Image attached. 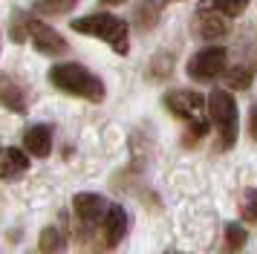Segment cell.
<instances>
[{"label": "cell", "mask_w": 257, "mask_h": 254, "mask_svg": "<svg viewBox=\"0 0 257 254\" xmlns=\"http://www.w3.org/2000/svg\"><path fill=\"white\" fill-rule=\"evenodd\" d=\"M38 245H41V254H64V248H67V237H64V231L61 228L49 225V228L41 231Z\"/></svg>", "instance_id": "obj_14"}, {"label": "cell", "mask_w": 257, "mask_h": 254, "mask_svg": "<svg viewBox=\"0 0 257 254\" xmlns=\"http://www.w3.org/2000/svg\"><path fill=\"white\" fill-rule=\"evenodd\" d=\"M225 69H228V52H225V46L211 44L205 49H199L197 55L188 61V75L194 81H202V84L220 78Z\"/></svg>", "instance_id": "obj_5"}, {"label": "cell", "mask_w": 257, "mask_h": 254, "mask_svg": "<svg viewBox=\"0 0 257 254\" xmlns=\"http://www.w3.org/2000/svg\"><path fill=\"white\" fill-rule=\"evenodd\" d=\"M29 171V156L21 148H0V179H18Z\"/></svg>", "instance_id": "obj_9"}, {"label": "cell", "mask_w": 257, "mask_h": 254, "mask_svg": "<svg viewBox=\"0 0 257 254\" xmlns=\"http://www.w3.org/2000/svg\"><path fill=\"white\" fill-rule=\"evenodd\" d=\"M248 133H251V139H257V104L251 107V115H248Z\"/></svg>", "instance_id": "obj_20"}, {"label": "cell", "mask_w": 257, "mask_h": 254, "mask_svg": "<svg viewBox=\"0 0 257 254\" xmlns=\"http://www.w3.org/2000/svg\"><path fill=\"white\" fill-rule=\"evenodd\" d=\"M165 107L176 115V118H182L188 121L191 127V142H197L208 133V121H205V98L199 95L197 90H171L165 92Z\"/></svg>", "instance_id": "obj_3"}, {"label": "cell", "mask_w": 257, "mask_h": 254, "mask_svg": "<svg viewBox=\"0 0 257 254\" xmlns=\"http://www.w3.org/2000/svg\"><path fill=\"white\" fill-rule=\"evenodd\" d=\"M107 202L101 194H90V191H84L72 199V211H75V217H78V225H81L84 234H93L95 228L101 231V219L107 214Z\"/></svg>", "instance_id": "obj_6"}, {"label": "cell", "mask_w": 257, "mask_h": 254, "mask_svg": "<svg viewBox=\"0 0 257 254\" xmlns=\"http://www.w3.org/2000/svg\"><path fill=\"white\" fill-rule=\"evenodd\" d=\"M240 214H243L245 222H254L257 225V188L245 191L243 199H240Z\"/></svg>", "instance_id": "obj_19"}, {"label": "cell", "mask_w": 257, "mask_h": 254, "mask_svg": "<svg viewBox=\"0 0 257 254\" xmlns=\"http://www.w3.org/2000/svg\"><path fill=\"white\" fill-rule=\"evenodd\" d=\"M101 3H107V6H121V3H127V0H101Z\"/></svg>", "instance_id": "obj_21"}, {"label": "cell", "mask_w": 257, "mask_h": 254, "mask_svg": "<svg viewBox=\"0 0 257 254\" xmlns=\"http://www.w3.org/2000/svg\"><path fill=\"white\" fill-rule=\"evenodd\" d=\"M24 148H26V153H32L38 159L49 156V150H52V127L49 124H32L24 133Z\"/></svg>", "instance_id": "obj_11"}, {"label": "cell", "mask_w": 257, "mask_h": 254, "mask_svg": "<svg viewBox=\"0 0 257 254\" xmlns=\"http://www.w3.org/2000/svg\"><path fill=\"white\" fill-rule=\"evenodd\" d=\"M245 240H248V231H245L240 222H228V225H225V254L240 251L245 245Z\"/></svg>", "instance_id": "obj_17"}, {"label": "cell", "mask_w": 257, "mask_h": 254, "mask_svg": "<svg viewBox=\"0 0 257 254\" xmlns=\"http://www.w3.org/2000/svg\"><path fill=\"white\" fill-rule=\"evenodd\" d=\"M165 9V0H142V6L136 9V21H139V29H153L159 23V12Z\"/></svg>", "instance_id": "obj_15"}, {"label": "cell", "mask_w": 257, "mask_h": 254, "mask_svg": "<svg viewBox=\"0 0 257 254\" xmlns=\"http://www.w3.org/2000/svg\"><path fill=\"white\" fill-rule=\"evenodd\" d=\"M202 9L217 12L222 18H240V15L248 9V0H205Z\"/></svg>", "instance_id": "obj_16"}, {"label": "cell", "mask_w": 257, "mask_h": 254, "mask_svg": "<svg viewBox=\"0 0 257 254\" xmlns=\"http://www.w3.org/2000/svg\"><path fill=\"white\" fill-rule=\"evenodd\" d=\"M75 3H78V0H38L35 9L44 12V15H67Z\"/></svg>", "instance_id": "obj_18"}, {"label": "cell", "mask_w": 257, "mask_h": 254, "mask_svg": "<svg viewBox=\"0 0 257 254\" xmlns=\"http://www.w3.org/2000/svg\"><path fill=\"white\" fill-rule=\"evenodd\" d=\"M29 41L35 44V49L41 52V55H52V58H58L67 52V41L61 38L49 23L44 21H38L35 15H32V21H29Z\"/></svg>", "instance_id": "obj_7"}, {"label": "cell", "mask_w": 257, "mask_h": 254, "mask_svg": "<svg viewBox=\"0 0 257 254\" xmlns=\"http://www.w3.org/2000/svg\"><path fill=\"white\" fill-rule=\"evenodd\" d=\"M78 35H90V38H101L104 44H110L113 52L127 55L130 52V29L127 21H121L110 12H95V15H84L70 23Z\"/></svg>", "instance_id": "obj_2"}, {"label": "cell", "mask_w": 257, "mask_h": 254, "mask_svg": "<svg viewBox=\"0 0 257 254\" xmlns=\"http://www.w3.org/2000/svg\"><path fill=\"white\" fill-rule=\"evenodd\" d=\"M0 104L12 113H26V90L12 78V75H0Z\"/></svg>", "instance_id": "obj_10"}, {"label": "cell", "mask_w": 257, "mask_h": 254, "mask_svg": "<svg viewBox=\"0 0 257 254\" xmlns=\"http://www.w3.org/2000/svg\"><path fill=\"white\" fill-rule=\"evenodd\" d=\"M228 18H222L217 12H208V9H199L197 12V35L202 41H217L222 35L228 32Z\"/></svg>", "instance_id": "obj_12"}, {"label": "cell", "mask_w": 257, "mask_h": 254, "mask_svg": "<svg viewBox=\"0 0 257 254\" xmlns=\"http://www.w3.org/2000/svg\"><path fill=\"white\" fill-rule=\"evenodd\" d=\"M208 115L214 127H217V136H220V148L228 150L237 142V130H240V118H237V101L228 90H211V95L205 98Z\"/></svg>", "instance_id": "obj_4"}, {"label": "cell", "mask_w": 257, "mask_h": 254, "mask_svg": "<svg viewBox=\"0 0 257 254\" xmlns=\"http://www.w3.org/2000/svg\"><path fill=\"white\" fill-rule=\"evenodd\" d=\"M254 69H257V55L248 58V61H237L231 69H225V81H228V87H234V90H245V87H251Z\"/></svg>", "instance_id": "obj_13"}, {"label": "cell", "mask_w": 257, "mask_h": 254, "mask_svg": "<svg viewBox=\"0 0 257 254\" xmlns=\"http://www.w3.org/2000/svg\"><path fill=\"white\" fill-rule=\"evenodd\" d=\"M49 84L55 90L67 92V95H75V98H84V101H93V104H101L104 101V81L93 75L84 64H55L49 69Z\"/></svg>", "instance_id": "obj_1"}, {"label": "cell", "mask_w": 257, "mask_h": 254, "mask_svg": "<svg viewBox=\"0 0 257 254\" xmlns=\"http://www.w3.org/2000/svg\"><path fill=\"white\" fill-rule=\"evenodd\" d=\"M130 228V219H127V211L116 202L107 205V214L101 219V237H104V245L107 248H116L118 242L124 240V234Z\"/></svg>", "instance_id": "obj_8"}]
</instances>
